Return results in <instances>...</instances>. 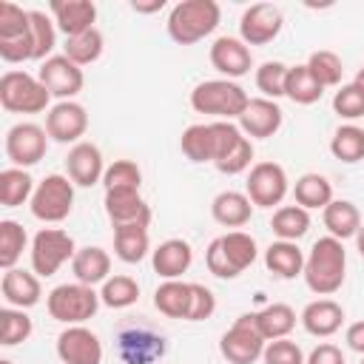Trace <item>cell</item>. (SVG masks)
I'll return each mask as SVG.
<instances>
[{"instance_id":"6da1fadb","label":"cell","mask_w":364,"mask_h":364,"mask_svg":"<svg viewBox=\"0 0 364 364\" xmlns=\"http://www.w3.org/2000/svg\"><path fill=\"white\" fill-rule=\"evenodd\" d=\"M304 282L316 296H333L341 290L347 276V250L341 239L321 236L313 242L310 253L304 256Z\"/></svg>"},{"instance_id":"7a4b0ae2","label":"cell","mask_w":364,"mask_h":364,"mask_svg":"<svg viewBox=\"0 0 364 364\" xmlns=\"http://www.w3.org/2000/svg\"><path fill=\"white\" fill-rule=\"evenodd\" d=\"M222 20V9L216 0H182L168 14V37L176 46H193L216 31Z\"/></svg>"},{"instance_id":"3957f363","label":"cell","mask_w":364,"mask_h":364,"mask_svg":"<svg viewBox=\"0 0 364 364\" xmlns=\"http://www.w3.org/2000/svg\"><path fill=\"white\" fill-rule=\"evenodd\" d=\"M259 256L256 239L245 230H228L225 236H216L205 250V264L216 279H236L242 270H247Z\"/></svg>"},{"instance_id":"277c9868","label":"cell","mask_w":364,"mask_h":364,"mask_svg":"<svg viewBox=\"0 0 364 364\" xmlns=\"http://www.w3.org/2000/svg\"><path fill=\"white\" fill-rule=\"evenodd\" d=\"M247 91L233 80H205L191 91V108L196 114H210L216 119H239L247 108Z\"/></svg>"},{"instance_id":"5b68a950","label":"cell","mask_w":364,"mask_h":364,"mask_svg":"<svg viewBox=\"0 0 364 364\" xmlns=\"http://www.w3.org/2000/svg\"><path fill=\"white\" fill-rule=\"evenodd\" d=\"M102 299L100 293L91 287V284H82V282H65V284H57L48 296H46V310L54 321H63V324H82L88 318L97 316Z\"/></svg>"},{"instance_id":"8992f818","label":"cell","mask_w":364,"mask_h":364,"mask_svg":"<svg viewBox=\"0 0 364 364\" xmlns=\"http://www.w3.org/2000/svg\"><path fill=\"white\" fill-rule=\"evenodd\" d=\"M51 102L48 88L28 71H6L0 77V105L9 114H40Z\"/></svg>"},{"instance_id":"52a82bcc","label":"cell","mask_w":364,"mask_h":364,"mask_svg":"<svg viewBox=\"0 0 364 364\" xmlns=\"http://www.w3.org/2000/svg\"><path fill=\"white\" fill-rule=\"evenodd\" d=\"M77 245L71 239V233L60 230V228H43L34 233L31 239V250H28V259H31V270L40 276V279H48L54 276L65 262H71L77 256Z\"/></svg>"},{"instance_id":"ba28073f","label":"cell","mask_w":364,"mask_h":364,"mask_svg":"<svg viewBox=\"0 0 364 364\" xmlns=\"http://www.w3.org/2000/svg\"><path fill=\"white\" fill-rule=\"evenodd\" d=\"M28 208H31V216L40 222H48V225L63 222L74 208V182L63 173H48L46 179L37 182Z\"/></svg>"},{"instance_id":"9c48e42d","label":"cell","mask_w":364,"mask_h":364,"mask_svg":"<svg viewBox=\"0 0 364 364\" xmlns=\"http://www.w3.org/2000/svg\"><path fill=\"white\" fill-rule=\"evenodd\" d=\"M267 341L264 336L259 333L256 321H253V313H242L230 330L219 338V353L228 364H253L262 358Z\"/></svg>"},{"instance_id":"30bf717a","label":"cell","mask_w":364,"mask_h":364,"mask_svg":"<svg viewBox=\"0 0 364 364\" xmlns=\"http://www.w3.org/2000/svg\"><path fill=\"white\" fill-rule=\"evenodd\" d=\"M287 191H290L287 171L279 162H256L247 173V182H245V193L256 208L282 205Z\"/></svg>"},{"instance_id":"8fae6325","label":"cell","mask_w":364,"mask_h":364,"mask_svg":"<svg viewBox=\"0 0 364 364\" xmlns=\"http://www.w3.org/2000/svg\"><path fill=\"white\" fill-rule=\"evenodd\" d=\"M48 131L37 122H17L6 131V156L14 168H31L46 156Z\"/></svg>"},{"instance_id":"7c38bea8","label":"cell","mask_w":364,"mask_h":364,"mask_svg":"<svg viewBox=\"0 0 364 364\" xmlns=\"http://www.w3.org/2000/svg\"><path fill=\"white\" fill-rule=\"evenodd\" d=\"M284 26L282 9L273 3H253L239 17V40L245 46H267L279 37Z\"/></svg>"},{"instance_id":"4fadbf2b","label":"cell","mask_w":364,"mask_h":364,"mask_svg":"<svg viewBox=\"0 0 364 364\" xmlns=\"http://www.w3.org/2000/svg\"><path fill=\"white\" fill-rule=\"evenodd\" d=\"M37 77L48 88V94L57 97L60 102L63 100H74L82 91V85H85L82 68L77 63H71L65 54H51L46 63H40Z\"/></svg>"},{"instance_id":"5bb4252c","label":"cell","mask_w":364,"mask_h":364,"mask_svg":"<svg viewBox=\"0 0 364 364\" xmlns=\"http://www.w3.org/2000/svg\"><path fill=\"white\" fill-rule=\"evenodd\" d=\"M57 358L63 364H102V341L85 324H68L57 336Z\"/></svg>"},{"instance_id":"9a60e30c","label":"cell","mask_w":364,"mask_h":364,"mask_svg":"<svg viewBox=\"0 0 364 364\" xmlns=\"http://www.w3.org/2000/svg\"><path fill=\"white\" fill-rule=\"evenodd\" d=\"M46 131L54 142H82L85 131H88V111L85 105L74 102V100H63V102H54L46 114Z\"/></svg>"},{"instance_id":"2e32d148","label":"cell","mask_w":364,"mask_h":364,"mask_svg":"<svg viewBox=\"0 0 364 364\" xmlns=\"http://www.w3.org/2000/svg\"><path fill=\"white\" fill-rule=\"evenodd\" d=\"M210 65L225 77V80H239L250 74L253 68V54L250 46H245L239 37H216L210 46Z\"/></svg>"},{"instance_id":"e0dca14e","label":"cell","mask_w":364,"mask_h":364,"mask_svg":"<svg viewBox=\"0 0 364 364\" xmlns=\"http://www.w3.org/2000/svg\"><path fill=\"white\" fill-rule=\"evenodd\" d=\"M282 119H284V111L279 108L276 100H264V97H256L247 102V108L242 111L239 117V128L247 139H267L273 136L279 128H282Z\"/></svg>"},{"instance_id":"ac0fdd59","label":"cell","mask_w":364,"mask_h":364,"mask_svg":"<svg viewBox=\"0 0 364 364\" xmlns=\"http://www.w3.org/2000/svg\"><path fill=\"white\" fill-rule=\"evenodd\" d=\"M65 171H68V179L80 188H91V185L102 182V176H105L102 151L94 142H85V139L71 145V151L65 156Z\"/></svg>"},{"instance_id":"d6986e66","label":"cell","mask_w":364,"mask_h":364,"mask_svg":"<svg viewBox=\"0 0 364 364\" xmlns=\"http://www.w3.org/2000/svg\"><path fill=\"white\" fill-rule=\"evenodd\" d=\"M119 355L125 364H154L165 355V338L148 327H128L119 333Z\"/></svg>"},{"instance_id":"ffe728a7","label":"cell","mask_w":364,"mask_h":364,"mask_svg":"<svg viewBox=\"0 0 364 364\" xmlns=\"http://www.w3.org/2000/svg\"><path fill=\"white\" fill-rule=\"evenodd\" d=\"M105 216L114 228L136 222L151 225V205L139 191H105Z\"/></svg>"},{"instance_id":"44dd1931","label":"cell","mask_w":364,"mask_h":364,"mask_svg":"<svg viewBox=\"0 0 364 364\" xmlns=\"http://www.w3.org/2000/svg\"><path fill=\"white\" fill-rule=\"evenodd\" d=\"M48 11H51L54 26L65 37H77L94 28V20H97V6L91 0H51Z\"/></svg>"},{"instance_id":"7402d4cb","label":"cell","mask_w":364,"mask_h":364,"mask_svg":"<svg viewBox=\"0 0 364 364\" xmlns=\"http://www.w3.org/2000/svg\"><path fill=\"white\" fill-rule=\"evenodd\" d=\"M301 327L316 338H330L344 324V307L336 299H316L301 310Z\"/></svg>"},{"instance_id":"603a6c76","label":"cell","mask_w":364,"mask_h":364,"mask_svg":"<svg viewBox=\"0 0 364 364\" xmlns=\"http://www.w3.org/2000/svg\"><path fill=\"white\" fill-rule=\"evenodd\" d=\"M0 290H3V299L9 307H20V310H28L40 301L43 296V287H40V276L34 270H23V267H11L3 273V282H0Z\"/></svg>"},{"instance_id":"cb8c5ba5","label":"cell","mask_w":364,"mask_h":364,"mask_svg":"<svg viewBox=\"0 0 364 364\" xmlns=\"http://www.w3.org/2000/svg\"><path fill=\"white\" fill-rule=\"evenodd\" d=\"M193 262V247L185 239H165L159 242L156 250H151V264L154 273H159L165 282L168 279H182Z\"/></svg>"},{"instance_id":"d4e9b609","label":"cell","mask_w":364,"mask_h":364,"mask_svg":"<svg viewBox=\"0 0 364 364\" xmlns=\"http://www.w3.org/2000/svg\"><path fill=\"white\" fill-rule=\"evenodd\" d=\"M210 216L222 228H245L253 216V202L242 191H222L210 202Z\"/></svg>"},{"instance_id":"484cf974","label":"cell","mask_w":364,"mask_h":364,"mask_svg":"<svg viewBox=\"0 0 364 364\" xmlns=\"http://www.w3.org/2000/svg\"><path fill=\"white\" fill-rule=\"evenodd\" d=\"M264 267L279 279H296L304 273V253L296 242L276 239L264 250Z\"/></svg>"},{"instance_id":"4316f807","label":"cell","mask_w":364,"mask_h":364,"mask_svg":"<svg viewBox=\"0 0 364 364\" xmlns=\"http://www.w3.org/2000/svg\"><path fill=\"white\" fill-rule=\"evenodd\" d=\"M71 273L82 284H91V287L102 284L111 276V256H108V250H102L97 245L80 247L77 256L71 259Z\"/></svg>"},{"instance_id":"83f0119b","label":"cell","mask_w":364,"mask_h":364,"mask_svg":"<svg viewBox=\"0 0 364 364\" xmlns=\"http://www.w3.org/2000/svg\"><path fill=\"white\" fill-rule=\"evenodd\" d=\"M321 222H324V228H327V236L344 242V239H350V236L358 233V228H361V213H358V208H355L350 199H333V202L321 210Z\"/></svg>"},{"instance_id":"f1b7e54d","label":"cell","mask_w":364,"mask_h":364,"mask_svg":"<svg viewBox=\"0 0 364 364\" xmlns=\"http://www.w3.org/2000/svg\"><path fill=\"white\" fill-rule=\"evenodd\" d=\"M148 250H151V236H148V225L145 222L114 228V253L125 264L142 262L148 256Z\"/></svg>"},{"instance_id":"f546056e","label":"cell","mask_w":364,"mask_h":364,"mask_svg":"<svg viewBox=\"0 0 364 364\" xmlns=\"http://www.w3.org/2000/svg\"><path fill=\"white\" fill-rule=\"evenodd\" d=\"M253 321L259 327V333L264 336V341H276V338H287L290 330L296 327V310L284 301H273L262 310H253Z\"/></svg>"},{"instance_id":"4dcf8cb0","label":"cell","mask_w":364,"mask_h":364,"mask_svg":"<svg viewBox=\"0 0 364 364\" xmlns=\"http://www.w3.org/2000/svg\"><path fill=\"white\" fill-rule=\"evenodd\" d=\"M154 307L168 318H188L191 310V282L168 279L154 290Z\"/></svg>"},{"instance_id":"1f68e13d","label":"cell","mask_w":364,"mask_h":364,"mask_svg":"<svg viewBox=\"0 0 364 364\" xmlns=\"http://www.w3.org/2000/svg\"><path fill=\"white\" fill-rule=\"evenodd\" d=\"M179 148H182V154L191 162H213V156H216V131H213V122L188 125L182 131Z\"/></svg>"},{"instance_id":"d6a6232c","label":"cell","mask_w":364,"mask_h":364,"mask_svg":"<svg viewBox=\"0 0 364 364\" xmlns=\"http://www.w3.org/2000/svg\"><path fill=\"white\" fill-rule=\"evenodd\" d=\"M293 196L304 210H324L333 202V185L321 173H301L293 185Z\"/></svg>"},{"instance_id":"836d02e7","label":"cell","mask_w":364,"mask_h":364,"mask_svg":"<svg viewBox=\"0 0 364 364\" xmlns=\"http://www.w3.org/2000/svg\"><path fill=\"white\" fill-rule=\"evenodd\" d=\"M34 179L26 168H3L0 171V205L3 208H17L23 202H31L34 196Z\"/></svg>"},{"instance_id":"e575fe53","label":"cell","mask_w":364,"mask_h":364,"mask_svg":"<svg viewBox=\"0 0 364 364\" xmlns=\"http://www.w3.org/2000/svg\"><path fill=\"white\" fill-rule=\"evenodd\" d=\"M321 94H324V85L310 74L307 63L290 65L287 82H284V97H290L296 105H313L321 100Z\"/></svg>"},{"instance_id":"d590c367","label":"cell","mask_w":364,"mask_h":364,"mask_svg":"<svg viewBox=\"0 0 364 364\" xmlns=\"http://www.w3.org/2000/svg\"><path fill=\"white\" fill-rule=\"evenodd\" d=\"M270 228L279 239L284 242H299L307 230H310V210H304L301 205H282L276 208Z\"/></svg>"},{"instance_id":"8d00e7d4","label":"cell","mask_w":364,"mask_h":364,"mask_svg":"<svg viewBox=\"0 0 364 364\" xmlns=\"http://www.w3.org/2000/svg\"><path fill=\"white\" fill-rule=\"evenodd\" d=\"M63 48H65L63 54H65L71 63H77V65L82 68V65H91V63L100 60V54H102V48H105V37H102V31L94 26V28L77 34V37H65V46H63Z\"/></svg>"},{"instance_id":"74e56055","label":"cell","mask_w":364,"mask_h":364,"mask_svg":"<svg viewBox=\"0 0 364 364\" xmlns=\"http://www.w3.org/2000/svg\"><path fill=\"white\" fill-rule=\"evenodd\" d=\"M100 299L105 307L111 310H125L131 304H136L139 299V284L134 276H125V273H117V276H108L100 287Z\"/></svg>"},{"instance_id":"f35d334b","label":"cell","mask_w":364,"mask_h":364,"mask_svg":"<svg viewBox=\"0 0 364 364\" xmlns=\"http://www.w3.org/2000/svg\"><path fill=\"white\" fill-rule=\"evenodd\" d=\"M26 245H28L26 228L20 222H14V219H0V267L3 270L17 267Z\"/></svg>"},{"instance_id":"ab89813d","label":"cell","mask_w":364,"mask_h":364,"mask_svg":"<svg viewBox=\"0 0 364 364\" xmlns=\"http://www.w3.org/2000/svg\"><path fill=\"white\" fill-rule=\"evenodd\" d=\"M330 154L336 159L347 162V165L361 162L364 159V128L361 125H353V122L336 128V134L330 139Z\"/></svg>"},{"instance_id":"60d3db41","label":"cell","mask_w":364,"mask_h":364,"mask_svg":"<svg viewBox=\"0 0 364 364\" xmlns=\"http://www.w3.org/2000/svg\"><path fill=\"white\" fill-rule=\"evenodd\" d=\"M34 333L31 316L20 307H3L0 310V344L3 347H17L23 341H28V336Z\"/></svg>"},{"instance_id":"b9f144b4","label":"cell","mask_w":364,"mask_h":364,"mask_svg":"<svg viewBox=\"0 0 364 364\" xmlns=\"http://www.w3.org/2000/svg\"><path fill=\"white\" fill-rule=\"evenodd\" d=\"M307 68L310 74L324 85V88H333V85H341V77H344V63L336 51L330 48H318L307 57Z\"/></svg>"},{"instance_id":"7bdbcfd3","label":"cell","mask_w":364,"mask_h":364,"mask_svg":"<svg viewBox=\"0 0 364 364\" xmlns=\"http://www.w3.org/2000/svg\"><path fill=\"white\" fill-rule=\"evenodd\" d=\"M102 185H105V191H139V185H142V171H139V165L131 162V159H114V162L105 168Z\"/></svg>"},{"instance_id":"ee69618b","label":"cell","mask_w":364,"mask_h":364,"mask_svg":"<svg viewBox=\"0 0 364 364\" xmlns=\"http://www.w3.org/2000/svg\"><path fill=\"white\" fill-rule=\"evenodd\" d=\"M31 40H34V60L46 63L57 46V26L46 11H31Z\"/></svg>"},{"instance_id":"f6af8a7d","label":"cell","mask_w":364,"mask_h":364,"mask_svg":"<svg viewBox=\"0 0 364 364\" xmlns=\"http://www.w3.org/2000/svg\"><path fill=\"white\" fill-rule=\"evenodd\" d=\"M287 71L290 65L279 63V60H267L256 68V88L262 91L264 100H279L284 97V82H287Z\"/></svg>"},{"instance_id":"bcb514c9","label":"cell","mask_w":364,"mask_h":364,"mask_svg":"<svg viewBox=\"0 0 364 364\" xmlns=\"http://www.w3.org/2000/svg\"><path fill=\"white\" fill-rule=\"evenodd\" d=\"M31 31V11L23 6L3 0L0 3V40H17Z\"/></svg>"},{"instance_id":"7dc6e473","label":"cell","mask_w":364,"mask_h":364,"mask_svg":"<svg viewBox=\"0 0 364 364\" xmlns=\"http://www.w3.org/2000/svg\"><path fill=\"white\" fill-rule=\"evenodd\" d=\"M333 111L344 119H358L364 117V85H358L355 80L341 85L333 97Z\"/></svg>"},{"instance_id":"c3c4849f","label":"cell","mask_w":364,"mask_h":364,"mask_svg":"<svg viewBox=\"0 0 364 364\" xmlns=\"http://www.w3.org/2000/svg\"><path fill=\"white\" fill-rule=\"evenodd\" d=\"M250 162H253V142H250L247 136H242V139L216 162V171H219V173H228V176H236V173L247 171Z\"/></svg>"},{"instance_id":"681fc988","label":"cell","mask_w":364,"mask_h":364,"mask_svg":"<svg viewBox=\"0 0 364 364\" xmlns=\"http://www.w3.org/2000/svg\"><path fill=\"white\" fill-rule=\"evenodd\" d=\"M304 353L296 341L290 338H276V341H267L264 353H262V361L264 364H304Z\"/></svg>"},{"instance_id":"f907efd6","label":"cell","mask_w":364,"mask_h":364,"mask_svg":"<svg viewBox=\"0 0 364 364\" xmlns=\"http://www.w3.org/2000/svg\"><path fill=\"white\" fill-rule=\"evenodd\" d=\"M216 310V296L210 287L199 284V282H191V310H188V318L185 321H205L210 318Z\"/></svg>"},{"instance_id":"816d5d0a","label":"cell","mask_w":364,"mask_h":364,"mask_svg":"<svg viewBox=\"0 0 364 364\" xmlns=\"http://www.w3.org/2000/svg\"><path fill=\"white\" fill-rule=\"evenodd\" d=\"M304 364H347V361H344L341 347H336V344H330V341H321L318 347H313V350L307 353Z\"/></svg>"},{"instance_id":"f5cc1de1","label":"cell","mask_w":364,"mask_h":364,"mask_svg":"<svg viewBox=\"0 0 364 364\" xmlns=\"http://www.w3.org/2000/svg\"><path fill=\"white\" fill-rule=\"evenodd\" d=\"M344 341H347V347L353 353H361L364 355V321H353L347 327V333H344Z\"/></svg>"},{"instance_id":"db71d44e","label":"cell","mask_w":364,"mask_h":364,"mask_svg":"<svg viewBox=\"0 0 364 364\" xmlns=\"http://www.w3.org/2000/svg\"><path fill=\"white\" fill-rule=\"evenodd\" d=\"M162 6H165V0H151V3H139V0H134V3H131V9L139 11V14H154V11H159Z\"/></svg>"},{"instance_id":"11a10c76","label":"cell","mask_w":364,"mask_h":364,"mask_svg":"<svg viewBox=\"0 0 364 364\" xmlns=\"http://www.w3.org/2000/svg\"><path fill=\"white\" fill-rule=\"evenodd\" d=\"M355 247H358V253L364 256V225H361L358 233H355Z\"/></svg>"},{"instance_id":"9f6ffc18","label":"cell","mask_w":364,"mask_h":364,"mask_svg":"<svg viewBox=\"0 0 364 364\" xmlns=\"http://www.w3.org/2000/svg\"><path fill=\"white\" fill-rule=\"evenodd\" d=\"M355 82H358V85H364V65L358 68V74H355Z\"/></svg>"},{"instance_id":"6f0895ef","label":"cell","mask_w":364,"mask_h":364,"mask_svg":"<svg viewBox=\"0 0 364 364\" xmlns=\"http://www.w3.org/2000/svg\"><path fill=\"white\" fill-rule=\"evenodd\" d=\"M0 364H14V361L11 358H0Z\"/></svg>"},{"instance_id":"680465c9","label":"cell","mask_w":364,"mask_h":364,"mask_svg":"<svg viewBox=\"0 0 364 364\" xmlns=\"http://www.w3.org/2000/svg\"><path fill=\"white\" fill-rule=\"evenodd\" d=\"M361 364H364V358H361Z\"/></svg>"}]
</instances>
